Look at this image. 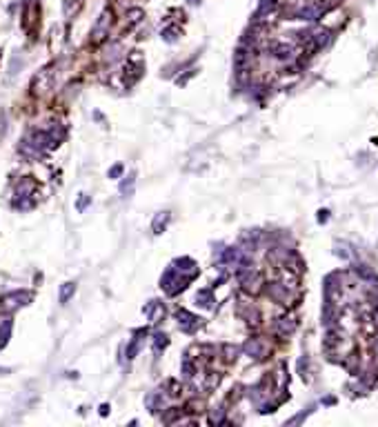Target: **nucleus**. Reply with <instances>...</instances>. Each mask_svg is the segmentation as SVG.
Returning a JSON list of instances; mask_svg holds the SVG:
<instances>
[{"label": "nucleus", "mask_w": 378, "mask_h": 427, "mask_svg": "<svg viewBox=\"0 0 378 427\" xmlns=\"http://www.w3.org/2000/svg\"><path fill=\"white\" fill-rule=\"evenodd\" d=\"M71 294H74V285L69 283L67 287H63V291H60V301L67 303V301H69V296H71Z\"/></svg>", "instance_id": "nucleus-1"}]
</instances>
